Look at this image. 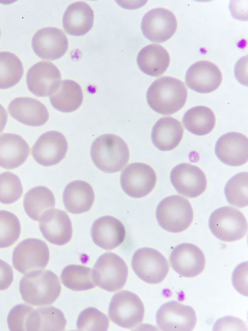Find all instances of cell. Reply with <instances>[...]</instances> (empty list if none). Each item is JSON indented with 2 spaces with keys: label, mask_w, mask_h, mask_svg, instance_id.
Wrapping results in <instances>:
<instances>
[{
  "label": "cell",
  "mask_w": 248,
  "mask_h": 331,
  "mask_svg": "<svg viewBox=\"0 0 248 331\" xmlns=\"http://www.w3.org/2000/svg\"><path fill=\"white\" fill-rule=\"evenodd\" d=\"M187 95L183 82L171 77L164 76L155 80L146 93L149 106L163 115L174 114L185 105Z\"/></svg>",
  "instance_id": "obj_1"
},
{
  "label": "cell",
  "mask_w": 248,
  "mask_h": 331,
  "mask_svg": "<svg viewBox=\"0 0 248 331\" xmlns=\"http://www.w3.org/2000/svg\"><path fill=\"white\" fill-rule=\"evenodd\" d=\"M19 289L25 302L42 306L54 302L60 295L61 286L54 273L41 270L25 274L20 280Z\"/></svg>",
  "instance_id": "obj_2"
},
{
  "label": "cell",
  "mask_w": 248,
  "mask_h": 331,
  "mask_svg": "<svg viewBox=\"0 0 248 331\" xmlns=\"http://www.w3.org/2000/svg\"><path fill=\"white\" fill-rule=\"evenodd\" d=\"M91 156L98 168L105 173H112L125 166L129 160V152L122 138L113 134H105L93 142Z\"/></svg>",
  "instance_id": "obj_3"
},
{
  "label": "cell",
  "mask_w": 248,
  "mask_h": 331,
  "mask_svg": "<svg viewBox=\"0 0 248 331\" xmlns=\"http://www.w3.org/2000/svg\"><path fill=\"white\" fill-rule=\"evenodd\" d=\"M156 217L159 226L165 231L174 233L182 232L191 224L193 211L189 201L179 195H171L163 199L158 204Z\"/></svg>",
  "instance_id": "obj_4"
},
{
  "label": "cell",
  "mask_w": 248,
  "mask_h": 331,
  "mask_svg": "<svg viewBox=\"0 0 248 331\" xmlns=\"http://www.w3.org/2000/svg\"><path fill=\"white\" fill-rule=\"evenodd\" d=\"M128 276V267L124 260L112 252H106L96 260L93 270L96 285L108 292L122 289Z\"/></svg>",
  "instance_id": "obj_5"
},
{
  "label": "cell",
  "mask_w": 248,
  "mask_h": 331,
  "mask_svg": "<svg viewBox=\"0 0 248 331\" xmlns=\"http://www.w3.org/2000/svg\"><path fill=\"white\" fill-rule=\"evenodd\" d=\"M209 227L213 234L220 240L233 242L243 238L248 230L244 215L231 206L215 210L209 219Z\"/></svg>",
  "instance_id": "obj_6"
},
{
  "label": "cell",
  "mask_w": 248,
  "mask_h": 331,
  "mask_svg": "<svg viewBox=\"0 0 248 331\" xmlns=\"http://www.w3.org/2000/svg\"><path fill=\"white\" fill-rule=\"evenodd\" d=\"M108 314L110 320L118 326L132 329L142 322L143 304L135 293L127 290L116 293L109 303Z\"/></svg>",
  "instance_id": "obj_7"
},
{
  "label": "cell",
  "mask_w": 248,
  "mask_h": 331,
  "mask_svg": "<svg viewBox=\"0 0 248 331\" xmlns=\"http://www.w3.org/2000/svg\"><path fill=\"white\" fill-rule=\"evenodd\" d=\"M49 259V251L45 242L36 238H27L21 241L14 248L12 263L20 273L43 270Z\"/></svg>",
  "instance_id": "obj_8"
},
{
  "label": "cell",
  "mask_w": 248,
  "mask_h": 331,
  "mask_svg": "<svg viewBox=\"0 0 248 331\" xmlns=\"http://www.w3.org/2000/svg\"><path fill=\"white\" fill-rule=\"evenodd\" d=\"M131 266L139 278L150 284L162 282L169 271L166 258L157 250L150 248L137 249L133 255Z\"/></svg>",
  "instance_id": "obj_9"
},
{
  "label": "cell",
  "mask_w": 248,
  "mask_h": 331,
  "mask_svg": "<svg viewBox=\"0 0 248 331\" xmlns=\"http://www.w3.org/2000/svg\"><path fill=\"white\" fill-rule=\"evenodd\" d=\"M156 322L161 331H190L196 325L197 317L191 306L172 300L160 307L156 314Z\"/></svg>",
  "instance_id": "obj_10"
},
{
  "label": "cell",
  "mask_w": 248,
  "mask_h": 331,
  "mask_svg": "<svg viewBox=\"0 0 248 331\" xmlns=\"http://www.w3.org/2000/svg\"><path fill=\"white\" fill-rule=\"evenodd\" d=\"M156 182L154 170L150 166L142 163L127 165L120 176L122 189L127 195L134 198L147 195L154 188Z\"/></svg>",
  "instance_id": "obj_11"
},
{
  "label": "cell",
  "mask_w": 248,
  "mask_h": 331,
  "mask_svg": "<svg viewBox=\"0 0 248 331\" xmlns=\"http://www.w3.org/2000/svg\"><path fill=\"white\" fill-rule=\"evenodd\" d=\"M177 27L174 15L164 8L150 10L144 15L141 23L144 36L155 43H162L170 39L175 33Z\"/></svg>",
  "instance_id": "obj_12"
},
{
  "label": "cell",
  "mask_w": 248,
  "mask_h": 331,
  "mask_svg": "<svg viewBox=\"0 0 248 331\" xmlns=\"http://www.w3.org/2000/svg\"><path fill=\"white\" fill-rule=\"evenodd\" d=\"M59 69L48 61H40L28 70L26 83L28 89L39 97L50 96L59 88L61 82Z\"/></svg>",
  "instance_id": "obj_13"
},
{
  "label": "cell",
  "mask_w": 248,
  "mask_h": 331,
  "mask_svg": "<svg viewBox=\"0 0 248 331\" xmlns=\"http://www.w3.org/2000/svg\"><path fill=\"white\" fill-rule=\"evenodd\" d=\"M68 149L67 140L62 133L50 131L43 133L31 149V154L39 164L49 166L58 164L65 157Z\"/></svg>",
  "instance_id": "obj_14"
},
{
  "label": "cell",
  "mask_w": 248,
  "mask_h": 331,
  "mask_svg": "<svg viewBox=\"0 0 248 331\" xmlns=\"http://www.w3.org/2000/svg\"><path fill=\"white\" fill-rule=\"evenodd\" d=\"M171 184L179 194L188 198H196L206 188L204 172L198 166L181 163L174 166L170 174Z\"/></svg>",
  "instance_id": "obj_15"
},
{
  "label": "cell",
  "mask_w": 248,
  "mask_h": 331,
  "mask_svg": "<svg viewBox=\"0 0 248 331\" xmlns=\"http://www.w3.org/2000/svg\"><path fill=\"white\" fill-rule=\"evenodd\" d=\"M169 260L172 269L180 275L186 278L199 275L203 270L205 264L202 251L196 245L187 243L174 247Z\"/></svg>",
  "instance_id": "obj_16"
},
{
  "label": "cell",
  "mask_w": 248,
  "mask_h": 331,
  "mask_svg": "<svg viewBox=\"0 0 248 331\" xmlns=\"http://www.w3.org/2000/svg\"><path fill=\"white\" fill-rule=\"evenodd\" d=\"M32 49L41 59L54 60L62 57L66 52L68 43L61 30L46 27L39 30L31 40Z\"/></svg>",
  "instance_id": "obj_17"
},
{
  "label": "cell",
  "mask_w": 248,
  "mask_h": 331,
  "mask_svg": "<svg viewBox=\"0 0 248 331\" xmlns=\"http://www.w3.org/2000/svg\"><path fill=\"white\" fill-rule=\"evenodd\" d=\"M39 229L49 243L62 246L71 240L72 226L68 215L63 211L51 209L45 211L39 220Z\"/></svg>",
  "instance_id": "obj_18"
},
{
  "label": "cell",
  "mask_w": 248,
  "mask_h": 331,
  "mask_svg": "<svg viewBox=\"0 0 248 331\" xmlns=\"http://www.w3.org/2000/svg\"><path fill=\"white\" fill-rule=\"evenodd\" d=\"M218 67L208 61H200L192 64L186 71L185 81L191 90L200 93H208L216 90L222 81Z\"/></svg>",
  "instance_id": "obj_19"
},
{
  "label": "cell",
  "mask_w": 248,
  "mask_h": 331,
  "mask_svg": "<svg viewBox=\"0 0 248 331\" xmlns=\"http://www.w3.org/2000/svg\"><path fill=\"white\" fill-rule=\"evenodd\" d=\"M215 152L224 164L233 166H241L248 160V138L241 133H226L217 139Z\"/></svg>",
  "instance_id": "obj_20"
},
{
  "label": "cell",
  "mask_w": 248,
  "mask_h": 331,
  "mask_svg": "<svg viewBox=\"0 0 248 331\" xmlns=\"http://www.w3.org/2000/svg\"><path fill=\"white\" fill-rule=\"evenodd\" d=\"M91 234L97 246L105 250H111L123 243L125 230L119 220L112 216L105 215L93 222Z\"/></svg>",
  "instance_id": "obj_21"
},
{
  "label": "cell",
  "mask_w": 248,
  "mask_h": 331,
  "mask_svg": "<svg viewBox=\"0 0 248 331\" xmlns=\"http://www.w3.org/2000/svg\"><path fill=\"white\" fill-rule=\"evenodd\" d=\"M8 112L19 122L32 127L43 125L49 118L46 107L38 100L30 97L13 99L9 104Z\"/></svg>",
  "instance_id": "obj_22"
},
{
  "label": "cell",
  "mask_w": 248,
  "mask_h": 331,
  "mask_svg": "<svg viewBox=\"0 0 248 331\" xmlns=\"http://www.w3.org/2000/svg\"><path fill=\"white\" fill-rule=\"evenodd\" d=\"M30 153L27 142L20 135L5 133L0 135V166L12 169L22 165Z\"/></svg>",
  "instance_id": "obj_23"
},
{
  "label": "cell",
  "mask_w": 248,
  "mask_h": 331,
  "mask_svg": "<svg viewBox=\"0 0 248 331\" xmlns=\"http://www.w3.org/2000/svg\"><path fill=\"white\" fill-rule=\"evenodd\" d=\"M93 23V11L84 1H77L69 5L63 16V28L71 35L85 34L92 29Z\"/></svg>",
  "instance_id": "obj_24"
},
{
  "label": "cell",
  "mask_w": 248,
  "mask_h": 331,
  "mask_svg": "<svg viewBox=\"0 0 248 331\" xmlns=\"http://www.w3.org/2000/svg\"><path fill=\"white\" fill-rule=\"evenodd\" d=\"M62 198L66 210L70 213L78 214L90 210L93 203L94 193L88 182L76 180L66 185Z\"/></svg>",
  "instance_id": "obj_25"
},
{
  "label": "cell",
  "mask_w": 248,
  "mask_h": 331,
  "mask_svg": "<svg viewBox=\"0 0 248 331\" xmlns=\"http://www.w3.org/2000/svg\"><path fill=\"white\" fill-rule=\"evenodd\" d=\"M183 132V128L178 120L170 116L163 117L153 127L152 141L158 149L169 151L179 144Z\"/></svg>",
  "instance_id": "obj_26"
},
{
  "label": "cell",
  "mask_w": 248,
  "mask_h": 331,
  "mask_svg": "<svg viewBox=\"0 0 248 331\" xmlns=\"http://www.w3.org/2000/svg\"><path fill=\"white\" fill-rule=\"evenodd\" d=\"M170 57L167 50L158 44H150L138 53L137 62L144 73L153 77L161 75L168 68Z\"/></svg>",
  "instance_id": "obj_27"
},
{
  "label": "cell",
  "mask_w": 248,
  "mask_h": 331,
  "mask_svg": "<svg viewBox=\"0 0 248 331\" xmlns=\"http://www.w3.org/2000/svg\"><path fill=\"white\" fill-rule=\"evenodd\" d=\"M82 89L77 82L65 80L61 81L56 91L50 96V101L56 110L69 113L78 109L83 101Z\"/></svg>",
  "instance_id": "obj_28"
},
{
  "label": "cell",
  "mask_w": 248,
  "mask_h": 331,
  "mask_svg": "<svg viewBox=\"0 0 248 331\" xmlns=\"http://www.w3.org/2000/svg\"><path fill=\"white\" fill-rule=\"evenodd\" d=\"M55 199L52 191L44 186H37L29 190L25 195L23 206L31 219L39 221L43 213L54 208Z\"/></svg>",
  "instance_id": "obj_29"
},
{
  "label": "cell",
  "mask_w": 248,
  "mask_h": 331,
  "mask_svg": "<svg viewBox=\"0 0 248 331\" xmlns=\"http://www.w3.org/2000/svg\"><path fill=\"white\" fill-rule=\"evenodd\" d=\"M185 128L196 135H204L210 133L215 127L216 117L209 108L197 106L188 110L182 119Z\"/></svg>",
  "instance_id": "obj_30"
},
{
  "label": "cell",
  "mask_w": 248,
  "mask_h": 331,
  "mask_svg": "<svg viewBox=\"0 0 248 331\" xmlns=\"http://www.w3.org/2000/svg\"><path fill=\"white\" fill-rule=\"evenodd\" d=\"M61 280L66 287L76 291L91 289L96 286L93 269L81 265H69L62 271Z\"/></svg>",
  "instance_id": "obj_31"
},
{
  "label": "cell",
  "mask_w": 248,
  "mask_h": 331,
  "mask_svg": "<svg viewBox=\"0 0 248 331\" xmlns=\"http://www.w3.org/2000/svg\"><path fill=\"white\" fill-rule=\"evenodd\" d=\"M24 72L22 63L15 54L0 52V89H5L16 84Z\"/></svg>",
  "instance_id": "obj_32"
},
{
  "label": "cell",
  "mask_w": 248,
  "mask_h": 331,
  "mask_svg": "<svg viewBox=\"0 0 248 331\" xmlns=\"http://www.w3.org/2000/svg\"><path fill=\"white\" fill-rule=\"evenodd\" d=\"M248 172L239 173L226 183L224 194L228 202L238 208L248 205Z\"/></svg>",
  "instance_id": "obj_33"
},
{
  "label": "cell",
  "mask_w": 248,
  "mask_h": 331,
  "mask_svg": "<svg viewBox=\"0 0 248 331\" xmlns=\"http://www.w3.org/2000/svg\"><path fill=\"white\" fill-rule=\"evenodd\" d=\"M7 324L11 331H34L35 309L24 303L15 305L8 313Z\"/></svg>",
  "instance_id": "obj_34"
},
{
  "label": "cell",
  "mask_w": 248,
  "mask_h": 331,
  "mask_svg": "<svg viewBox=\"0 0 248 331\" xmlns=\"http://www.w3.org/2000/svg\"><path fill=\"white\" fill-rule=\"evenodd\" d=\"M37 331L64 330L66 320L62 312L58 308L47 306L36 309Z\"/></svg>",
  "instance_id": "obj_35"
},
{
  "label": "cell",
  "mask_w": 248,
  "mask_h": 331,
  "mask_svg": "<svg viewBox=\"0 0 248 331\" xmlns=\"http://www.w3.org/2000/svg\"><path fill=\"white\" fill-rule=\"evenodd\" d=\"M21 226L17 217L6 210H0V248H7L18 239Z\"/></svg>",
  "instance_id": "obj_36"
},
{
  "label": "cell",
  "mask_w": 248,
  "mask_h": 331,
  "mask_svg": "<svg viewBox=\"0 0 248 331\" xmlns=\"http://www.w3.org/2000/svg\"><path fill=\"white\" fill-rule=\"evenodd\" d=\"M108 316L94 307H88L79 314L77 321L78 331H106L108 329Z\"/></svg>",
  "instance_id": "obj_37"
},
{
  "label": "cell",
  "mask_w": 248,
  "mask_h": 331,
  "mask_svg": "<svg viewBox=\"0 0 248 331\" xmlns=\"http://www.w3.org/2000/svg\"><path fill=\"white\" fill-rule=\"evenodd\" d=\"M23 187L19 177L9 171L0 174V202L11 204L22 196Z\"/></svg>",
  "instance_id": "obj_38"
},
{
  "label": "cell",
  "mask_w": 248,
  "mask_h": 331,
  "mask_svg": "<svg viewBox=\"0 0 248 331\" xmlns=\"http://www.w3.org/2000/svg\"><path fill=\"white\" fill-rule=\"evenodd\" d=\"M14 279L12 267L6 262L0 259V290L7 289Z\"/></svg>",
  "instance_id": "obj_39"
},
{
  "label": "cell",
  "mask_w": 248,
  "mask_h": 331,
  "mask_svg": "<svg viewBox=\"0 0 248 331\" xmlns=\"http://www.w3.org/2000/svg\"><path fill=\"white\" fill-rule=\"evenodd\" d=\"M7 113L5 108L0 104V133L4 130L7 121Z\"/></svg>",
  "instance_id": "obj_40"
},
{
  "label": "cell",
  "mask_w": 248,
  "mask_h": 331,
  "mask_svg": "<svg viewBox=\"0 0 248 331\" xmlns=\"http://www.w3.org/2000/svg\"></svg>",
  "instance_id": "obj_41"
}]
</instances>
